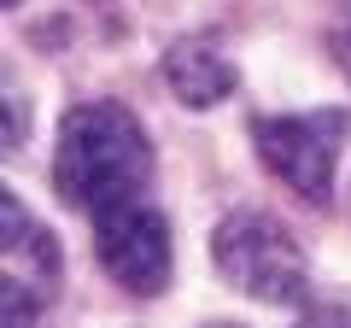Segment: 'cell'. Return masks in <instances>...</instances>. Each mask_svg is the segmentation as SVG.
<instances>
[{
  "mask_svg": "<svg viewBox=\"0 0 351 328\" xmlns=\"http://www.w3.org/2000/svg\"><path fill=\"white\" fill-rule=\"evenodd\" d=\"M346 129H351L346 112H293V117H258L252 141H258V159L269 164V176H281L299 200L328 205Z\"/></svg>",
  "mask_w": 351,
  "mask_h": 328,
  "instance_id": "3957f363",
  "label": "cell"
},
{
  "mask_svg": "<svg viewBox=\"0 0 351 328\" xmlns=\"http://www.w3.org/2000/svg\"><path fill=\"white\" fill-rule=\"evenodd\" d=\"M94 253H100V270L135 299L170 288V223L141 200L94 211Z\"/></svg>",
  "mask_w": 351,
  "mask_h": 328,
  "instance_id": "277c9868",
  "label": "cell"
},
{
  "mask_svg": "<svg viewBox=\"0 0 351 328\" xmlns=\"http://www.w3.org/2000/svg\"><path fill=\"white\" fill-rule=\"evenodd\" d=\"M12 253H36V258H47V264H53V253H47V240H41L36 217H29L24 205L6 194V182H0V258H12Z\"/></svg>",
  "mask_w": 351,
  "mask_h": 328,
  "instance_id": "52a82bcc",
  "label": "cell"
},
{
  "mask_svg": "<svg viewBox=\"0 0 351 328\" xmlns=\"http://www.w3.org/2000/svg\"><path fill=\"white\" fill-rule=\"evenodd\" d=\"M36 323H41V299L18 276L0 270V328H36Z\"/></svg>",
  "mask_w": 351,
  "mask_h": 328,
  "instance_id": "ba28073f",
  "label": "cell"
},
{
  "mask_svg": "<svg viewBox=\"0 0 351 328\" xmlns=\"http://www.w3.org/2000/svg\"><path fill=\"white\" fill-rule=\"evenodd\" d=\"M211 328H240V323H211Z\"/></svg>",
  "mask_w": 351,
  "mask_h": 328,
  "instance_id": "8fae6325",
  "label": "cell"
},
{
  "mask_svg": "<svg viewBox=\"0 0 351 328\" xmlns=\"http://www.w3.org/2000/svg\"><path fill=\"white\" fill-rule=\"evenodd\" d=\"M299 328H351V311H339V305H322V311H311Z\"/></svg>",
  "mask_w": 351,
  "mask_h": 328,
  "instance_id": "9c48e42d",
  "label": "cell"
},
{
  "mask_svg": "<svg viewBox=\"0 0 351 328\" xmlns=\"http://www.w3.org/2000/svg\"><path fill=\"white\" fill-rule=\"evenodd\" d=\"M152 176V141L141 117L117 100H88L59 124V152H53V182L71 205L106 211V205L141 200Z\"/></svg>",
  "mask_w": 351,
  "mask_h": 328,
  "instance_id": "6da1fadb",
  "label": "cell"
},
{
  "mask_svg": "<svg viewBox=\"0 0 351 328\" xmlns=\"http://www.w3.org/2000/svg\"><path fill=\"white\" fill-rule=\"evenodd\" d=\"M24 141H29V94L18 82V71L0 59V159L24 152Z\"/></svg>",
  "mask_w": 351,
  "mask_h": 328,
  "instance_id": "8992f818",
  "label": "cell"
},
{
  "mask_svg": "<svg viewBox=\"0 0 351 328\" xmlns=\"http://www.w3.org/2000/svg\"><path fill=\"white\" fill-rule=\"evenodd\" d=\"M0 6H24V0H0Z\"/></svg>",
  "mask_w": 351,
  "mask_h": 328,
  "instance_id": "7c38bea8",
  "label": "cell"
},
{
  "mask_svg": "<svg viewBox=\"0 0 351 328\" xmlns=\"http://www.w3.org/2000/svg\"><path fill=\"white\" fill-rule=\"evenodd\" d=\"M339 65L351 71V30H339Z\"/></svg>",
  "mask_w": 351,
  "mask_h": 328,
  "instance_id": "30bf717a",
  "label": "cell"
},
{
  "mask_svg": "<svg viewBox=\"0 0 351 328\" xmlns=\"http://www.w3.org/2000/svg\"><path fill=\"white\" fill-rule=\"evenodd\" d=\"M164 82H170V94L182 106H217L234 94V65H228V53L217 41L188 36L164 53Z\"/></svg>",
  "mask_w": 351,
  "mask_h": 328,
  "instance_id": "5b68a950",
  "label": "cell"
},
{
  "mask_svg": "<svg viewBox=\"0 0 351 328\" xmlns=\"http://www.w3.org/2000/svg\"><path fill=\"white\" fill-rule=\"evenodd\" d=\"M211 258L228 288L263 305H299L304 288H311L299 240L269 211H228L211 235Z\"/></svg>",
  "mask_w": 351,
  "mask_h": 328,
  "instance_id": "7a4b0ae2",
  "label": "cell"
}]
</instances>
